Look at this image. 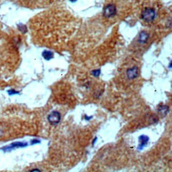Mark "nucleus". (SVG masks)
I'll return each instance as SVG.
<instances>
[{"mask_svg":"<svg viewBox=\"0 0 172 172\" xmlns=\"http://www.w3.org/2000/svg\"><path fill=\"white\" fill-rule=\"evenodd\" d=\"M156 17V12L153 8H145L141 14V18L146 22H152Z\"/></svg>","mask_w":172,"mask_h":172,"instance_id":"nucleus-1","label":"nucleus"},{"mask_svg":"<svg viewBox=\"0 0 172 172\" xmlns=\"http://www.w3.org/2000/svg\"><path fill=\"white\" fill-rule=\"evenodd\" d=\"M104 16L105 18H112L117 14V7L113 4L107 5L104 9Z\"/></svg>","mask_w":172,"mask_h":172,"instance_id":"nucleus-2","label":"nucleus"},{"mask_svg":"<svg viewBox=\"0 0 172 172\" xmlns=\"http://www.w3.org/2000/svg\"><path fill=\"white\" fill-rule=\"evenodd\" d=\"M48 120L51 124L56 125L58 124L61 120V114L58 112H53L48 116Z\"/></svg>","mask_w":172,"mask_h":172,"instance_id":"nucleus-3","label":"nucleus"},{"mask_svg":"<svg viewBox=\"0 0 172 172\" xmlns=\"http://www.w3.org/2000/svg\"><path fill=\"white\" fill-rule=\"evenodd\" d=\"M127 77L130 80L136 78L139 76V69L137 66H133L132 68H129L126 72Z\"/></svg>","mask_w":172,"mask_h":172,"instance_id":"nucleus-4","label":"nucleus"},{"mask_svg":"<svg viewBox=\"0 0 172 172\" xmlns=\"http://www.w3.org/2000/svg\"><path fill=\"white\" fill-rule=\"evenodd\" d=\"M149 39V34L146 31H142L138 37V42L139 44H145Z\"/></svg>","mask_w":172,"mask_h":172,"instance_id":"nucleus-5","label":"nucleus"},{"mask_svg":"<svg viewBox=\"0 0 172 172\" xmlns=\"http://www.w3.org/2000/svg\"><path fill=\"white\" fill-rule=\"evenodd\" d=\"M149 141V137L145 136V135H142L139 138V150H142L144 147L147 144V143Z\"/></svg>","mask_w":172,"mask_h":172,"instance_id":"nucleus-6","label":"nucleus"},{"mask_svg":"<svg viewBox=\"0 0 172 172\" xmlns=\"http://www.w3.org/2000/svg\"><path fill=\"white\" fill-rule=\"evenodd\" d=\"M169 107L165 104H161L158 108V113L160 114L161 117H165L167 116L169 112Z\"/></svg>","mask_w":172,"mask_h":172,"instance_id":"nucleus-7","label":"nucleus"},{"mask_svg":"<svg viewBox=\"0 0 172 172\" xmlns=\"http://www.w3.org/2000/svg\"><path fill=\"white\" fill-rule=\"evenodd\" d=\"M26 144H23V143H15V144H10V146H7L5 148H3L4 151H8V150L13 149V148H15V147H24V146H26Z\"/></svg>","mask_w":172,"mask_h":172,"instance_id":"nucleus-8","label":"nucleus"},{"mask_svg":"<svg viewBox=\"0 0 172 172\" xmlns=\"http://www.w3.org/2000/svg\"><path fill=\"white\" fill-rule=\"evenodd\" d=\"M42 56L43 58L45 59H46V60H50V59H51L53 58V54L52 52H50V51H44L42 53Z\"/></svg>","mask_w":172,"mask_h":172,"instance_id":"nucleus-9","label":"nucleus"},{"mask_svg":"<svg viewBox=\"0 0 172 172\" xmlns=\"http://www.w3.org/2000/svg\"><path fill=\"white\" fill-rule=\"evenodd\" d=\"M158 120H159V119H158V117H157L155 115H151V116H150L149 117L150 124H155V123L158 122Z\"/></svg>","mask_w":172,"mask_h":172,"instance_id":"nucleus-10","label":"nucleus"},{"mask_svg":"<svg viewBox=\"0 0 172 172\" xmlns=\"http://www.w3.org/2000/svg\"><path fill=\"white\" fill-rule=\"evenodd\" d=\"M92 74H93L94 77H97L100 76V74H101V70H100V69H95V70H93L92 72Z\"/></svg>","mask_w":172,"mask_h":172,"instance_id":"nucleus-11","label":"nucleus"},{"mask_svg":"<svg viewBox=\"0 0 172 172\" xmlns=\"http://www.w3.org/2000/svg\"><path fill=\"white\" fill-rule=\"evenodd\" d=\"M16 93H18V92H15V91H13V90H11V91H9V94H16Z\"/></svg>","mask_w":172,"mask_h":172,"instance_id":"nucleus-12","label":"nucleus"},{"mask_svg":"<svg viewBox=\"0 0 172 172\" xmlns=\"http://www.w3.org/2000/svg\"><path fill=\"white\" fill-rule=\"evenodd\" d=\"M169 67L172 69V61H171V63H170V65H169Z\"/></svg>","mask_w":172,"mask_h":172,"instance_id":"nucleus-13","label":"nucleus"},{"mask_svg":"<svg viewBox=\"0 0 172 172\" xmlns=\"http://www.w3.org/2000/svg\"><path fill=\"white\" fill-rule=\"evenodd\" d=\"M71 2H75V1H77V0H70Z\"/></svg>","mask_w":172,"mask_h":172,"instance_id":"nucleus-14","label":"nucleus"}]
</instances>
